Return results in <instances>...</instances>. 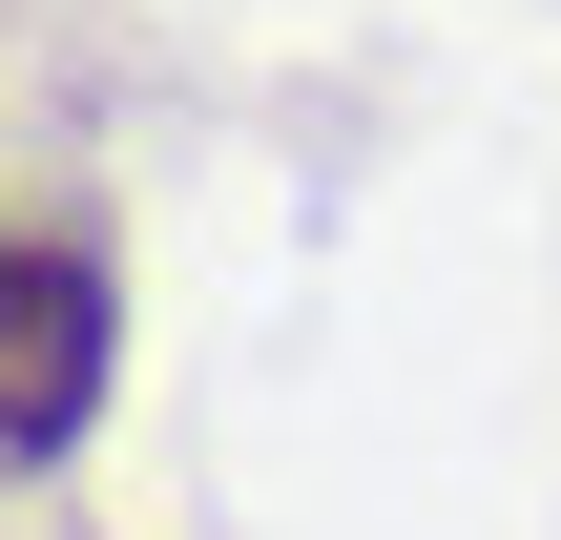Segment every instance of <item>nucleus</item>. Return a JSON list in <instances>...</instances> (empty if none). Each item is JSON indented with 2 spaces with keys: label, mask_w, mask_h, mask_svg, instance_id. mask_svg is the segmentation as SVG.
Here are the masks:
<instances>
[{
  "label": "nucleus",
  "mask_w": 561,
  "mask_h": 540,
  "mask_svg": "<svg viewBox=\"0 0 561 540\" xmlns=\"http://www.w3.org/2000/svg\"><path fill=\"white\" fill-rule=\"evenodd\" d=\"M125 395V271L62 208H0V479H62Z\"/></svg>",
  "instance_id": "1"
}]
</instances>
